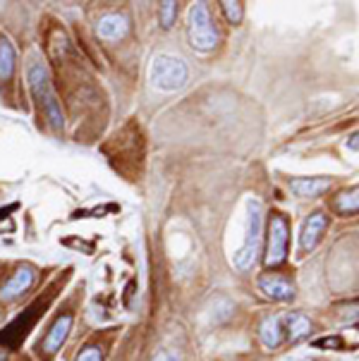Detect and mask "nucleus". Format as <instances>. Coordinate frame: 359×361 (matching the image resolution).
<instances>
[{
  "instance_id": "obj_1",
  "label": "nucleus",
  "mask_w": 359,
  "mask_h": 361,
  "mask_svg": "<svg viewBox=\"0 0 359 361\" xmlns=\"http://www.w3.org/2000/svg\"><path fill=\"white\" fill-rule=\"evenodd\" d=\"M29 87H32V94H34L36 103H39L41 113L46 115V120L51 122L53 130L60 132L63 130V110H60L58 96L53 94L51 75H48L46 65L34 63L29 67Z\"/></svg>"
},
{
  "instance_id": "obj_2",
  "label": "nucleus",
  "mask_w": 359,
  "mask_h": 361,
  "mask_svg": "<svg viewBox=\"0 0 359 361\" xmlns=\"http://www.w3.org/2000/svg\"><path fill=\"white\" fill-rule=\"evenodd\" d=\"M259 244H261V206L259 201H249V216H247V232H245V244L240 247V252H235L233 263L240 271L254 266L259 254Z\"/></svg>"
},
{
  "instance_id": "obj_3",
  "label": "nucleus",
  "mask_w": 359,
  "mask_h": 361,
  "mask_svg": "<svg viewBox=\"0 0 359 361\" xmlns=\"http://www.w3.org/2000/svg\"><path fill=\"white\" fill-rule=\"evenodd\" d=\"M190 44L197 51H211L218 44L216 24L211 20V12L206 3H197L190 12Z\"/></svg>"
},
{
  "instance_id": "obj_4",
  "label": "nucleus",
  "mask_w": 359,
  "mask_h": 361,
  "mask_svg": "<svg viewBox=\"0 0 359 361\" xmlns=\"http://www.w3.org/2000/svg\"><path fill=\"white\" fill-rule=\"evenodd\" d=\"M187 65L180 58H170V55H158L151 65V82L163 91H173L185 87L187 82Z\"/></svg>"
},
{
  "instance_id": "obj_5",
  "label": "nucleus",
  "mask_w": 359,
  "mask_h": 361,
  "mask_svg": "<svg viewBox=\"0 0 359 361\" xmlns=\"http://www.w3.org/2000/svg\"><path fill=\"white\" fill-rule=\"evenodd\" d=\"M288 220L283 218V213H271L269 223V252H266V266L276 268L281 266L288 256Z\"/></svg>"
},
{
  "instance_id": "obj_6",
  "label": "nucleus",
  "mask_w": 359,
  "mask_h": 361,
  "mask_svg": "<svg viewBox=\"0 0 359 361\" xmlns=\"http://www.w3.org/2000/svg\"><path fill=\"white\" fill-rule=\"evenodd\" d=\"M48 299H39L36 304H32L24 314L17 318V321H12L8 328H5V333L0 335V345H5V350H17L20 347V342L27 338L29 328L36 323V318L41 316V311L46 309Z\"/></svg>"
},
{
  "instance_id": "obj_7",
  "label": "nucleus",
  "mask_w": 359,
  "mask_h": 361,
  "mask_svg": "<svg viewBox=\"0 0 359 361\" xmlns=\"http://www.w3.org/2000/svg\"><path fill=\"white\" fill-rule=\"evenodd\" d=\"M70 330H72V314L58 316L56 323H53L51 330L46 333V338L41 340V345H39L41 357H46V359L56 357V352L65 345V340L70 338Z\"/></svg>"
},
{
  "instance_id": "obj_8",
  "label": "nucleus",
  "mask_w": 359,
  "mask_h": 361,
  "mask_svg": "<svg viewBox=\"0 0 359 361\" xmlns=\"http://www.w3.org/2000/svg\"><path fill=\"white\" fill-rule=\"evenodd\" d=\"M34 283V268H20L8 283L3 285V290H0V302H15L17 297H22L24 292L32 287Z\"/></svg>"
},
{
  "instance_id": "obj_9",
  "label": "nucleus",
  "mask_w": 359,
  "mask_h": 361,
  "mask_svg": "<svg viewBox=\"0 0 359 361\" xmlns=\"http://www.w3.org/2000/svg\"><path fill=\"white\" fill-rule=\"evenodd\" d=\"M326 225H328V218L324 213H314V216H309L304 220L302 235H300V244L304 252H312L316 244L321 242V237H324V232H326Z\"/></svg>"
},
{
  "instance_id": "obj_10",
  "label": "nucleus",
  "mask_w": 359,
  "mask_h": 361,
  "mask_svg": "<svg viewBox=\"0 0 359 361\" xmlns=\"http://www.w3.org/2000/svg\"><path fill=\"white\" fill-rule=\"evenodd\" d=\"M259 287L266 297L276 299V302H288V299L295 297V287L281 275H266V278L259 280Z\"/></svg>"
},
{
  "instance_id": "obj_11",
  "label": "nucleus",
  "mask_w": 359,
  "mask_h": 361,
  "mask_svg": "<svg viewBox=\"0 0 359 361\" xmlns=\"http://www.w3.org/2000/svg\"><path fill=\"white\" fill-rule=\"evenodd\" d=\"M127 32H130V22L125 15H106L96 27V34L103 41H120Z\"/></svg>"
},
{
  "instance_id": "obj_12",
  "label": "nucleus",
  "mask_w": 359,
  "mask_h": 361,
  "mask_svg": "<svg viewBox=\"0 0 359 361\" xmlns=\"http://www.w3.org/2000/svg\"><path fill=\"white\" fill-rule=\"evenodd\" d=\"M292 192L297 197H319L326 189H331V180H319V177H300V180L290 182Z\"/></svg>"
},
{
  "instance_id": "obj_13",
  "label": "nucleus",
  "mask_w": 359,
  "mask_h": 361,
  "mask_svg": "<svg viewBox=\"0 0 359 361\" xmlns=\"http://www.w3.org/2000/svg\"><path fill=\"white\" fill-rule=\"evenodd\" d=\"M259 338L264 342V347H278L283 342V326H281V318H266L264 323H261V330H259Z\"/></svg>"
},
{
  "instance_id": "obj_14",
  "label": "nucleus",
  "mask_w": 359,
  "mask_h": 361,
  "mask_svg": "<svg viewBox=\"0 0 359 361\" xmlns=\"http://www.w3.org/2000/svg\"><path fill=\"white\" fill-rule=\"evenodd\" d=\"M15 75V51L8 39H0V82H10Z\"/></svg>"
},
{
  "instance_id": "obj_15",
  "label": "nucleus",
  "mask_w": 359,
  "mask_h": 361,
  "mask_svg": "<svg viewBox=\"0 0 359 361\" xmlns=\"http://www.w3.org/2000/svg\"><path fill=\"white\" fill-rule=\"evenodd\" d=\"M288 333H290V340H292V342H297V340L307 338V335L312 333V321H309L307 316H302V314L290 316Z\"/></svg>"
},
{
  "instance_id": "obj_16",
  "label": "nucleus",
  "mask_w": 359,
  "mask_h": 361,
  "mask_svg": "<svg viewBox=\"0 0 359 361\" xmlns=\"http://www.w3.org/2000/svg\"><path fill=\"white\" fill-rule=\"evenodd\" d=\"M336 211L343 213V216H350V213H357V192H345L336 199Z\"/></svg>"
},
{
  "instance_id": "obj_17",
  "label": "nucleus",
  "mask_w": 359,
  "mask_h": 361,
  "mask_svg": "<svg viewBox=\"0 0 359 361\" xmlns=\"http://www.w3.org/2000/svg\"><path fill=\"white\" fill-rule=\"evenodd\" d=\"M158 15H161V27L170 29V27H173V22L178 20V3H173V0H166V3H161V10H158Z\"/></svg>"
},
{
  "instance_id": "obj_18",
  "label": "nucleus",
  "mask_w": 359,
  "mask_h": 361,
  "mask_svg": "<svg viewBox=\"0 0 359 361\" xmlns=\"http://www.w3.org/2000/svg\"><path fill=\"white\" fill-rule=\"evenodd\" d=\"M223 5V12H225V17H228V22L230 24H240L242 22V5L240 3H230V0H225Z\"/></svg>"
},
{
  "instance_id": "obj_19",
  "label": "nucleus",
  "mask_w": 359,
  "mask_h": 361,
  "mask_svg": "<svg viewBox=\"0 0 359 361\" xmlns=\"http://www.w3.org/2000/svg\"><path fill=\"white\" fill-rule=\"evenodd\" d=\"M77 361H103L101 347H87V350H84V352L77 357Z\"/></svg>"
},
{
  "instance_id": "obj_20",
  "label": "nucleus",
  "mask_w": 359,
  "mask_h": 361,
  "mask_svg": "<svg viewBox=\"0 0 359 361\" xmlns=\"http://www.w3.org/2000/svg\"><path fill=\"white\" fill-rule=\"evenodd\" d=\"M314 347H328V350H343V340L340 338H324V340H316Z\"/></svg>"
},
{
  "instance_id": "obj_21",
  "label": "nucleus",
  "mask_w": 359,
  "mask_h": 361,
  "mask_svg": "<svg viewBox=\"0 0 359 361\" xmlns=\"http://www.w3.org/2000/svg\"><path fill=\"white\" fill-rule=\"evenodd\" d=\"M154 361H180L178 357H173L170 352H161V354H156Z\"/></svg>"
},
{
  "instance_id": "obj_22",
  "label": "nucleus",
  "mask_w": 359,
  "mask_h": 361,
  "mask_svg": "<svg viewBox=\"0 0 359 361\" xmlns=\"http://www.w3.org/2000/svg\"><path fill=\"white\" fill-rule=\"evenodd\" d=\"M22 361H29V359H22Z\"/></svg>"
}]
</instances>
